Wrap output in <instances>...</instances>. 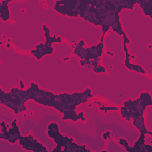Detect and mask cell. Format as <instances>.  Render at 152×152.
Returning a JSON list of instances; mask_svg holds the SVG:
<instances>
[{
  "mask_svg": "<svg viewBox=\"0 0 152 152\" xmlns=\"http://www.w3.org/2000/svg\"><path fill=\"white\" fill-rule=\"evenodd\" d=\"M59 125L56 122H51L48 126V135L56 144V146L53 150V151H90V150L87 148L86 145H78L74 142L73 138L62 135L59 132Z\"/></svg>",
  "mask_w": 152,
  "mask_h": 152,
  "instance_id": "4",
  "label": "cell"
},
{
  "mask_svg": "<svg viewBox=\"0 0 152 152\" xmlns=\"http://www.w3.org/2000/svg\"><path fill=\"white\" fill-rule=\"evenodd\" d=\"M151 104V94L148 92L142 91L135 100L129 99L123 103V105L119 109L121 118L130 121L131 119L142 116L146 107Z\"/></svg>",
  "mask_w": 152,
  "mask_h": 152,
  "instance_id": "2",
  "label": "cell"
},
{
  "mask_svg": "<svg viewBox=\"0 0 152 152\" xmlns=\"http://www.w3.org/2000/svg\"><path fill=\"white\" fill-rule=\"evenodd\" d=\"M18 143L21 147L27 151L33 152H47L48 150L42 144L39 142L32 135L26 136L21 135L18 139Z\"/></svg>",
  "mask_w": 152,
  "mask_h": 152,
  "instance_id": "9",
  "label": "cell"
},
{
  "mask_svg": "<svg viewBox=\"0 0 152 152\" xmlns=\"http://www.w3.org/2000/svg\"><path fill=\"white\" fill-rule=\"evenodd\" d=\"M132 125L139 131L140 134H148L150 135H152V132L147 129L145 126L144 116L133 119Z\"/></svg>",
  "mask_w": 152,
  "mask_h": 152,
  "instance_id": "12",
  "label": "cell"
},
{
  "mask_svg": "<svg viewBox=\"0 0 152 152\" xmlns=\"http://www.w3.org/2000/svg\"><path fill=\"white\" fill-rule=\"evenodd\" d=\"M91 90L87 88L84 92H74L72 94L64 93L55 95L52 107L60 113L64 114L62 118L63 120L70 119L77 121L81 119L83 121L86 120L84 117V113L81 112L77 114L75 110L76 107L81 103H85L88 101V99L92 98Z\"/></svg>",
  "mask_w": 152,
  "mask_h": 152,
  "instance_id": "1",
  "label": "cell"
},
{
  "mask_svg": "<svg viewBox=\"0 0 152 152\" xmlns=\"http://www.w3.org/2000/svg\"><path fill=\"white\" fill-rule=\"evenodd\" d=\"M100 58H98L96 59L92 60H86V59H81L80 61V63L82 66H91L93 71L96 73H101L106 71V69L104 67L100 65Z\"/></svg>",
  "mask_w": 152,
  "mask_h": 152,
  "instance_id": "11",
  "label": "cell"
},
{
  "mask_svg": "<svg viewBox=\"0 0 152 152\" xmlns=\"http://www.w3.org/2000/svg\"><path fill=\"white\" fill-rule=\"evenodd\" d=\"M100 110L101 111L104 110V114L107 113V110H119V107H105V106H103L102 107H100L99 108Z\"/></svg>",
  "mask_w": 152,
  "mask_h": 152,
  "instance_id": "17",
  "label": "cell"
},
{
  "mask_svg": "<svg viewBox=\"0 0 152 152\" xmlns=\"http://www.w3.org/2000/svg\"><path fill=\"white\" fill-rule=\"evenodd\" d=\"M53 9L61 15L78 17L81 11V1H56Z\"/></svg>",
  "mask_w": 152,
  "mask_h": 152,
  "instance_id": "7",
  "label": "cell"
},
{
  "mask_svg": "<svg viewBox=\"0 0 152 152\" xmlns=\"http://www.w3.org/2000/svg\"><path fill=\"white\" fill-rule=\"evenodd\" d=\"M109 133H110V132H109V131H107V132H106V133L103 134V138H104V140H106L107 138H109V137H110V135H107V134H108Z\"/></svg>",
  "mask_w": 152,
  "mask_h": 152,
  "instance_id": "18",
  "label": "cell"
},
{
  "mask_svg": "<svg viewBox=\"0 0 152 152\" xmlns=\"http://www.w3.org/2000/svg\"><path fill=\"white\" fill-rule=\"evenodd\" d=\"M11 1H2L0 4V17L3 21H8L10 17L11 14L8 8V3Z\"/></svg>",
  "mask_w": 152,
  "mask_h": 152,
  "instance_id": "13",
  "label": "cell"
},
{
  "mask_svg": "<svg viewBox=\"0 0 152 152\" xmlns=\"http://www.w3.org/2000/svg\"><path fill=\"white\" fill-rule=\"evenodd\" d=\"M42 28L44 31V36L46 37L45 43H40L36 45L35 49L30 52L37 60H40L46 55H52L54 52V48L52 45L53 43H61L62 42V39L60 37H56L55 35L50 36V30L45 24L42 25Z\"/></svg>",
  "mask_w": 152,
  "mask_h": 152,
  "instance_id": "5",
  "label": "cell"
},
{
  "mask_svg": "<svg viewBox=\"0 0 152 152\" xmlns=\"http://www.w3.org/2000/svg\"><path fill=\"white\" fill-rule=\"evenodd\" d=\"M31 99V92L30 88L26 90H22L18 88L13 87L8 93H5L1 90V104L10 108L15 114L27 111L25 103Z\"/></svg>",
  "mask_w": 152,
  "mask_h": 152,
  "instance_id": "3",
  "label": "cell"
},
{
  "mask_svg": "<svg viewBox=\"0 0 152 152\" xmlns=\"http://www.w3.org/2000/svg\"><path fill=\"white\" fill-rule=\"evenodd\" d=\"M17 121V119H13L11 124V128L10 125L6 124L4 121L1 122V139L7 140L11 143H15L18 140L21 135Z\"/></svg>",
  "mask_w": 152,
  "mask_h": 152,
  "instance_id": "8",
  "label": "cell"
},
{
  "mask_svg": "<svg viewBox=\"0 0 152 152\" xmlns=\"http://www.w3.org/2000/svg\"><path fill=\"white\" fill-rule=\"evenodd\" d=\"M136 3L138 4L142 9V13L150 18L152 17V1L151 0H142L136 1Z\"/></svg>",
  "mask_w": 152,
  "mask_h": 152,
  "instance_id": "14",
  "label": "cell"
},
{
  "mask_svg": "<svg viewBox=\"0 0 152 152\" xmlns=\"http://www.w3.org/2000/svg\"><path fill=\"white\" fill-rule=\"evenodd\" d=\"M104 35L100 38V43L96 45H92L88 48H83L84 45V42L83 40H81L79 43L75 45L74 47V50L72 53L73 55H76L81 59L92 60L100 58L103 53L104 48Z\"/></svg>",
  "mask_w": 152,
  "mask_h": 152,
  "instance_id": "6",
  "label": "cell"
},
{
  "mask_svg": "<svg viewBox=\"0 0 152 152\" xmlns=\"http://www.w3.org/2000/svg\"><path fill=\"white\" fill-rule=\"evenodd\" d=\"M145 134H140L138 139L134 142L133 146L131 147V151L152 152V146L149 144H145Z\"/></svg>",
  "mask_w": 152,
  "mask_h": 152,
  "instance_id": "10",
  "label": "cell"
},
{
  "mask_svg": "<svg viewBox=\"0 0 152 152\" xmlns=\"http://www.w3.org/2000/svg\"><path fill=\"white\" fill-rule=\"evenodd\" d=\"M118 142L121 145H122V146H124L125 147L126 151H128V152L131 151V146L129 145L128 141L125 139L121 138L119 139Z\"/></svg>",
  "mask_w": 152,
  "mask_h": 152,
  "instance_id": "16",
  "label": "cell"
},
{
  "mask_svg": "<svg viewBox=\"0 0 152 152\" xmlns=\"http://www.w3.org/2000/svg\"><path fill=\"white\" fill-rule=\"evenodd\" d=\"M122 3V6L123 9H129L132 10L134 7L135 4H136V1H121ZM101 1H96V8L97 12H99V6L100 4ZM99 18V17H98Z\"/></svg>",
  "mask_w": 152,
  "mask_h": 152,
  "instance_id": "15",
  "label": "cell"
}]
</instances>
